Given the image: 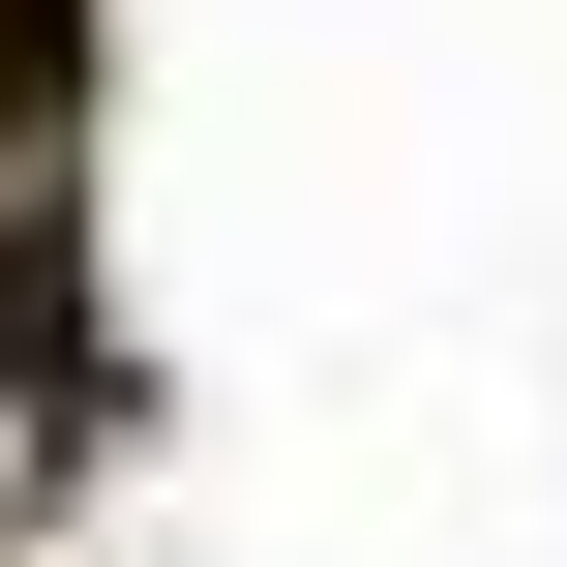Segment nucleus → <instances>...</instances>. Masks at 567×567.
I'll return each instance as SVG.
<instances>
[{
    "mask_svg": "<svg viewBox=\"0 0 567 567\" xmlns=\"http://www.w3.org/2000/svg\"><path fill=\"white\" fill-rule=\"evenodd\" d=\"M0 90H60V0H0Z\"/></svg>",
    "mask_w": 567,
    "mask_h": 567,
    "instance_id": "1",
    "label": "nucleus"
}]
</instances>
